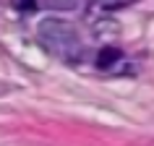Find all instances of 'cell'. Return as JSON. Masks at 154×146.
Segmentation results:
<instances>
[{
  "mask_svg": "<svg viewBox=\"0 0 154 146\" xmlns=\"http://www.w3.org/2000/svg\"><path fill=\"white\" fill-rule=\"evenodd\" d=\"M37 37L45 47L52 52V55L63 57L68 63H79L84 55V47H81V39L68 21L63 18H42L39 26H37Z\"/></svg>",
  "mask_w": 154,
  "mask_h": 146,
  "instance_id": "cell-1",
  "label": "cell"
},
{
  "mask_svg": "<svg viewBox=\"0 0 154 146\" xmlns=\"http://www.w3.org/2000/svg\"><path fill=\"white\" fill-rule=\"evenodd\" d=\"M89 29H91V34H94L97 39H102V42H112L115 37L120 34V24H118L112 16H107V13L94 16L89 21Z\"/></svg>",
  "mask_w": 154,
  "mask_h": 146,
  "instance_id": "cell-2",
  "label": "cell"
},
{
  "mask_svg": "<svg viewBox=\"0 0 154 146\" xmlns=\"http://www.w3.org/2000/svg\"><path fill=\"white\" fill-rule=\"evenodd\" d=\"M120 63H125L123 60V52L118 47H112V44H107V47H102L97 52V68L99 71H118Z\"/></svg>",
  "mask_w": 154,
  "mask_h": 146,
  "instance_id": "cell-3",
  "label": "cell"
},
{
  "mask_svg": "<svg viewBox=\"0 0 154 146\" xmlns=\"http://www.w3.org/2000/svg\"><path fill=\"white\" fill-rule=\"evenodd\" d=\"M42 5L50 11H76L81 0H42Z\"/></svg>",
  "mask_w": 154,
  "mask_h": 146,
  "instance_id": "cell-4",
  "label": "cell"
},
{
  "mask_svg": "<svg viewBox=\"0 0 154 146\" xmlns=\"http://www.w3.org/2000/svg\"><path fill=\"white\" fill-rule=\"evenodd\" d=\"M94 3H99V5H107V8H112V5H120L123 0H94Z\"/></svg>",
  "mask_w": 154,
  "mask_h": 146,
  "instance_id": "cell-5",
  "label": "cell"
},
{
  "mask_svg": "<svg viewBox=\"0 0 154 146\" xmlns=\"http://www.w3.org/2000/svg\"><path fill=\"white\" fill-rule=\"evenodd\" d=\"M16 5H18V8H26V11H29V8H34V0H16Z\"/></svg>",
  "mask_w": 154,
  "mask_h": 146,
  "instance_id": "cell-6",
  "label": "cell"
}]
</instances>
